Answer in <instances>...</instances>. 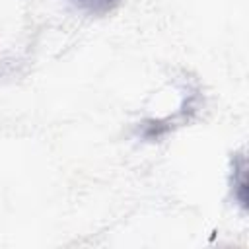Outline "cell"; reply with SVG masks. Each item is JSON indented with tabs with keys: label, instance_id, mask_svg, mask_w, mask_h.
<instances>
[{
	"label": "cell",
	"instance_id": "cell-1",
	"mask_svg": "<svg viewBox=\"0 0 249 249\" xmlns=\"http://www.w3.org/2000/svg\"><path fill=\"white\" fill-rule=\"evenodd\" d=\"M78 2H82L84 6H88L91 12H107V10H111L119 0H78Z\"/></svg>",
	"mask_w": 249,
	"mask_h": 249
}]
</instances>
